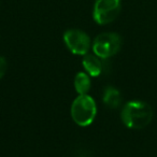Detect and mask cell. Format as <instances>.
Wrapping results in <instances>:
<instances>
[{
	"instance_id": "cell-1",
	"label": "cell",
	"mask_w": 157,
	"mask_h": 157,
	"mask_svg": "<svg viewBox=\"0 0 157 157\" xmlns=\"http://www.w3.org/2000/svg\"><path fill=\"white\" fill-rule=\"evenodd\" d=\"M124 125L131 129H142L151 123L153 110L143 101H129L124 105L121 113Z\"/></svg>"
},
{
	"instance_id": "cell-2",
	"label": "cell",
	"mask_w": 157,
	"mask_h": 157,
	"mask_svg": "<svg viewBox=\"0 0 157 157\" xmlns=\"http://www.w3.org/2000/svg\"><path fill=\"white\" fill-rule=\"evenodd\" d=\"M97 114V107L94 98L90 95H78L71 105L72 120L78 126H90Z\"/></svg>"
},
{
	"instance_id": "cell-3",
	"label": "cell",
	"mask_w": 157,
	"mask_h": 157,
	"mask_svg": "<svg viewBox=\"0 0 157 157\" xmlns=\"http://www.w3.org/2000/svg\"><path fill=\"white\" fill-rule=\"evenodd\" d=\"M122 46V38L115 33H103L98 35L93 43L94 54L101 59L114 56Z\"/></svg>"
},
{
	"instance_id": "cell-4",
	"label": "cell",
	"mask_w": 157,
	"mask_h": 157,
	"mask_svg": "<svg viewBox=\"0 0 157 157\" xmlns=\"http://www.w3.org/2000/svg\"><path fill=\"white\" fill-rule=\"evenodd\" d=\"M120 0H96L93 16L97 24L105 25L113 22L120 14Z\"/></svg>"
},
{
	"instance_id": "cell-5",
	"label": "cell",
	"mask_w": 157,
	"mask_h": 157,
	"mask_svg": "<svg viewBox=\"0 0 157 157\" xmlns=\"http://www.w3.org/2000/svg\"><path fill=\"white\" fill-rule=\"evenodd\" d=\"M65 44L73 54L86 55L92 46L90 38L80 29H69L63 33Z\"/></svg>"
},
{
	"instance_id": "cell-6",
	"label": "cell",
	"mask_w": 157,
	"mask_h": 157,
	"mask_svg": "<svg viewBox=\"0 0 157 157\" xmlns=\"http://www.w3.org/2000/svg\"><path fill=\"white\" fill-rule=\"evenodd\" d=\"M97 55L86 54L84 55L82 65L88 75L90 76H99L102 72V61L100 60Z\"/></svg>"
},
{
	"instance_id": "cell-7",
	"label": "cell",
	"mask_w": 157,
	"mask_h": 157,
	"mask_svg": "<svg viewBox=\"0 0 157 157\" xmlns=\"http://www.w3.org/2000/svg\"><path fill=\"white\" fill-rule=\"evenodd\" d=\"M102 100L107 107L111 108V109H116L117 107H120L121 102H122V95L117 88L113 87V86H108L103 92Z\"/></svg>"
},
{
	"instance_id": "cell-8",
	"label": "cell",
	"mask_w": 157,
	"mask_h": 157,
	"mask_svg": "<svg viewBox=\"0 0 157 157\" xmlns=\"http://www.w3.org/2000/svg\"><path fill=\"white\" fill-rule=\"evenodd\" d=\"M92 82L90 78L85 72H78L74 78V88L78 95H85L90 92Z\"/></svg>"
},
{
	"instance_id": "cell-9",
	"label": "cell",
	"mask_w": 157,
	"mask_h": 157,
	"mask_svg": "<svg viewBox=\"0 0 157 157\" xmlns=\"http://www.w3.org/2000/svg\"><path fill=\"white\" fill-rule=\"evenodd\" d=\"M7 68H8V63H7L6 58L2 56H0V80H1V78H3V75L6 74Z\"/></svg>"
}]
</instances>
